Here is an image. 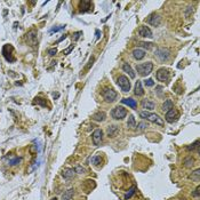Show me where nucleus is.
I'll use <instances>...</instances> for the list:
<instances>
[{
  "label": "nucleus",
  "mask_w": 200,
  "mask_h": 200,
  "mask_svg": "<svg viewBox=\"0 0 200 200\" xmlns=\"http://www.w3.org/2000/svg\"><path fill=\"white\" fill-rule=\"evenodd\" d=\"M139 117L143 118V119H146L149 121H151V123H155L159 126H164V120L158 116V114H155V113H150L148 111H142V112H139Z\"/></svg>",
  "instance_id": "obj_1"
},
{
  "label": "nucleus",
  "mask_w": 200,
  "mask_h": 200,
  "mask_svg": "<svg viewBox=\"0 0 200 200\" xmlns=\"http://www.w3.org/2000/svg\"><path fill=\"white\" fill-rule=\"evenodd\" d=\"M153 70V63L152 62H145V63H141V64L136 65V71L139 72V76L146 77L151 73Z\"/></svg>",
  "instance_id": "obj_2"
},
{
  "label": "nucleus",
  "mask_w": 200,
  "mask_h": 200,
  "mask_svg": "<svg viewBox=\"0 0 200 200\" xmlns=\"http://www.w3.org/2000/svg\"><path fill=\"white\" fill-rule=\"evenodd\" d=\"M14 53V48L12 45H5L3 47V56L5 57L7 62H9V63H13V62L16 61V58L15 56L13 55Z\"/></svg>",
  "instance_id": "obj_3"
},
{
  "label": "nucleus",
  "mask_w": 200,
  "mask_h": 200,
  "mask_svg": "<svg viewBox=\"0 0 200 200\" xmlns=\"http://www.w3.org/2000/svg\"><path fill=\"white\" fill-rule=\"evenodd\" d=\"M117 84L120 87V89L124 92V93H127V92L130 91V81L126 76H119L118 79H117Z\"/></svg>",
  "instance_id": "obj_4"
},
{
  "label": "nucleus",
  "mask_w": 200,
  "mask_h": 200,
  "mask_svg": "<svg viewBox=\"0 0 200 200\" xmlns=\"http://www.w3.org/2000/svg\"><path fill=\"white\" fill-rule=\"evenodd\" d=\"M102 96H103V98L107 101V102L112 103V102H114V101L117 100L118 94H117V92L114 91V89H112V88H104L103 91H102Z\"/></svg>",
  "instance_id": "obj_5"
},
{
  "label": "nucleus",
  "mask_w": 200,
  "mask_h": 200,
  "mask_svg": "<svg viewBox=\"0 0 200 200\" xmlns=\"http://www.w3.org/2000/svg\"><path fill=\"white\" fill-rule=\"evenodd\" d=\"M127 116V110L123 107H116L111 111V117L116 120H123Z\"/></svg>",
  "instance_id": "obj_6"
},
{
  "label": "nucleus",
  "mask_w": 200,
  "mask_h": 200,
  "mask_svg": "<svg viewBox=\"0 0 200 200\" xmlns=\"http://www.w3.org/2000/svg\"><path fill=\"white\" fill-rule=\"evenodd\" d=\"M155 56L158 58L160 62H166V61H168V58L171 56V52H169V49L161 47V48H158L155 50Z\"/></svg>",
  "instance_id": "obj_7"
},
{
  "label": "nucleus",
  "mask_w": 200,
  "mask_h": 200,
  "mask_svg": "<svg viewBox=\"0 0 200 200\" xmlns=\"http://www.w3.org/2000/svg\"><path fill=\"white\" fill-rule=\"evenodd\" d=\"M178 118H180V112H178L176 109H171L168 112H166V116H165V119H166V121L169 124H174L176 123L178 120Z\"/></svg>",
  "instance_id": "obj_8"
},
{
  "label": "nucleus",
  "mask_w": 200,
  "mask_h": 200,
  "mask_svg": "<svg viewBox=\"0 0 200 200\" xmlns=\"http://www.w3.org/2000/svg\"><path fill=\"white\" fill-rule=\"evenodd\" d=\"M155 77H157V79H158L159 81H161V82H168L169 79H171V74H169V71H168L167 69L161 68L157 71Z\"/></svg>",
  "instance_id": "obj_9"
},
{
  "label": "nucleus",
  "mask_w": 200,
  "mask_h": 200,
  "mask_svg": "<svg viewBox=\"0 0 200 200\" xmlns=\"http://www.w3.org/2000/svg\"><path fill=\"white\" fill-rule=\"evenodd\" d=\"M92 139H93L94 145H100L102 139H103V132L102 129H95L92 135Z\"/></svg>",
  "instance_id": "obj_10"
},
{
  "label": "nucleus",
  "mask_w": 200,
  "mask_h": 200,
  "mask_svg": "<svg viewBox=\"0 0 200 200\" xmlns=\"http://www.w3.org/2000/svg\"><path fill=\"white\" fill-rule=\"evenodd\" d=\"M146 22H148L149 24H151L152 26H159L160 23H161V17L159 16L158 14H151V15L148 17Z\"/></svg>",
  "instance_id": "obj_11"
},
{
  "label": "nucleus",
  "mask_w": 200,
  "mask_h": 200,
  "mask_svg": "<svg viewBox=\"0 0 200 200\" xmlns=\"http://www.w3.org/2000/svg\"><path fill=\"white\" fill-rule=\"evenodd\" d=\"M26 41L31 46H36L38 44V38H37V32L36 31H30L26 33Z\"/></svg>",
  "instance_id": "obj_12"
},
{
  "label": "nucleus",
  "mask_w": 200,
  "mask_h": 200,
  "mask_svg": "<svg viewBox=\"0 0 200 200\" xmlns=\"http://www.w3.org/2000/svg\"><path fill=\"white\" fill-rule=\"evenodd\" d=\"M139 36L143 37V38H152V31L150 30V28L146 25L139 26Z\"/></svg>",
  "instance_id": "obj_13"
},
{
  "label": "nucleus",
  "mask_w": 200,
  "mask_h": 200,
  "mask_svg": "<svg viewBox=\"0 0 200 200\" xmlns=\"http://www.w3.org/2000/svg\"><path fill=\"white\" fill-rule=\"evenodd\" d=\"M79 5H80V6H79V8H80V13L89 12V10H92V7H93L92 1H89V0H82V1H80Z\"/></svg>",
  "instance_id": "obj_14"
},
{
  "label": "nucleus",
  "mask_w": 200,
  "mask_h": 200,
  "mask_svg": "<svg viewBox=\"0 0 200 200\" xmlns=\"http://www.w3.org/2000/svg\"><path fill=\"white\" fill-rule=\"evenodd\" d=\"M132 55L136 61H141V60H143V58L145 57L146 53H145V50H143V49H141V48H135L133 50Z\"/></svg>",
  "instance_id": "obj_15"
},
{
  "label": "nucleus",
  "mask_w": 200,
  "mask_h": 200,
  "mask_svg": "<svg viewBox=\"0 0 200 200\" xmlns=\"http://www.w3.org/2000/svg\"><path fill=\"white\" fill-rule=\"evenodd\" d=\"M74 175H76V171H74V169H72V168H64V169L62 171V176H63L65 180H71V178L74 177Z\"/></svg>",
  "instance_id": "obj_16"
},
{
  "label": "nucleus",
  "mask_w": 200,
  "mask_h": 200,
  "mask_svg": "<svg viewBox=\"0 0 200 200\" xmlns=\"http://www.w3.org/2000/svg\"><path fill=\"white\" fill-rule=\"evenodd\" d=\"M134 94H135L136 96H143L144 95V89H143L142 87V82H141V80H137L135 84V89H134Z\"/></svg>",
  "instance_id": "obj_17"
},
{
  "label": "nucleus",
  "mask_w": 200,
  "mask_h": 200,
  "mask_svg": "<svg viewBox=\"0 0 200 200\" xmlns=\"http://www.w3.org/2000/svg\"><path fill=\"white\" fill-rule=\"evenodd\" d=\"M142 108L143 109H145V110H153L155 108V103L153 102V101L151 100H143L142 101Z\"/></svg>",
  "instance_id": "obj_18"
},
{
  "label": "nucleus",
  "mask_w": 200,
  "mask_h": 200,
  "mask_svg": "<svg viewBox=\"0 0 200 200\" xmlns=\"http://www.w3.org/2000/svg\"><path fill=\"white\" fill-rule=\"evenodd\" d=\"M119 132V127L116 126V125H112V126H109L107 129V134L109 137H114V136L118 134Z\"/></svg>",
  "instance_id": "obj_19"
},
{
  "label": "nucleus",
  "mask_w": 200,
  "mask_h": 200,
  "mask_svg": "<svg viewBox=\"0 0 200 200\" xmlns=\"http://www.w3.org/2000/svg\"><path fill=\"white\" fill-rule=\"evenodd\" d=\"M123 70H124L125 72H126V73H128L129 77L133 78V79H134V78L136 77V73L134 72V70H133L132 66H130V65H129L128 63H124V64H123Z\"/></svg>",
  "instance_id": "obj_20"
},
{
  "label": "nucleus",
  "mask_w": 200,
  "mask_h": 200,
  "mask_svg": "<svg viewBox=\"0 0 200 200\" xmlns=\"http://www.w3.org/2000/svg\"><path fill=\"white\" fill-rule=\"evenodd\" d=\"M105 118H107V113L104 112V111H98V112H96L93 116V120H95V121H98V123H101V121H104V120H105Z\"/></svg>",
  "instance_id": "obj_21"
},
{
  "label": "nucleus",
  "mask_w": 200,
  "mask_h": 200,
  "mask_svg": "<svg viewBox=\"0 0 200 200\" xmlns=\"http://www.w3.org/2000/svg\"><path fill=\"white\" fill-rule=\"evenodd\" d=\"M174 108V104H173V101L171 100H166L164 102V104H162L161 107V110L164 111V112H168L171 109H173Z\"/></svg>",
  "instance_id": "obj_22"
},
{
  "label": "nucleus",
  "mask_w": 200,
  "mask_h": 200,
  "mask_svg": "<svg viewBox=\"0 0 200 200\" xmlns=\"http://www.w3.org/2000/svg\"><path fill=\"white\" fill-rule=\"evenodd\" d=\"M121 103L126 104V105L133 108V109L137 108V102H136L135 100H133V98H123V100H121Z\"/></svg>",
  "instance_id": "obj_23"
},
{
  "label": "nucleus",
  "mask_w": 200,
  "mask_h": 200,
  "mask_svg": "<svg viewBox=\"0 0 200 200\" xmlns=\"http://www.w3.org/2000/svg\"><path fill=\"white\" fill-rule=\"evenodd\" d=\"M74 196V189H69L68 191H65L63 196H62V199L63 200H71Z\"/></svg>",
  "instance_id": "obj_24"
},
{
  "label": "nucleus",
  "mask_w": 200,
  "mask_h": 200,
  "mask_svg": "<svg viewBox=\"0 0 200 200\" xmlns=\"http://www.w3.org/2000/svg\"><path fill=\"white\" fill-rule=\"evenodd\" d=\"M21 161H22V158H21V157H10V158L8 159L7 164L9 165V166H16V165H18Z\"/></svg>",
  "instance_id": "obj_25"
},
{
  "label": "nucleus",
  "mask_w": 200,
  "mask_h": 200,
  "mask_svg": "<svg viewBox=\"0 0 200 200\" xmlns=\"http://www.w3.org/2000/svg\"><path fill=\"white\" fill-rule=\"evenodd\" d=\"M127 127H128L129 129H135L136 128V121H135L134 116H129L128 121H127Z\"/></svg>",
  "instance_id": "obj_26"
},
{
  "label": "nucleus",
  "mask_w": 200,
  "mask_h": 200,
  "mask_svg": "<svg viewBox=\"0 0 200 200\" xmlns=\"http://www.w3.org/2000/svg\"><path fill=\"white\" fill-rule=\"evenodd\" d=\"M200 169H196L194 171H192V174L190 175V178L194 182H199L200 181Z\"/></svg>",
  "instance_id": "obj_27"
},
{
  "label": "nucleus",
  "mask_w": 200,
  "mask_h": 200,
  "mask_svg": "<svg viewBox=\"0 0 200 200\" xmlns=\"http://www.w3.org/2000/svg\"><path fill=\"white\" fill-rule=\"evenodd\" d=\"M33 103L38 104V105H41V107H44V108L47 105V103H46V100H45V98H41V97H36V98H34V101H33Z\"/></svg>",
  "instance_id": "obj_28"
},
{
  "label": "nucleus",
  "mask_w": 200,
  "mask_h": 200,
  "mask_svg": "<svg viewBox=\"0 0 200 200\" xmlns=\"http://www.w3.org/2000/svg\"><path fill=\"white\" fill-rule=\"evenodd\" d=\"M135 191H136V187H135V185H133V187H130V189H129V190H128V192H127V193H126V196H125V199L128 200L129 198L132 197L133 194L135 193Z\"/></svg>",
  "instance_id": "obj_29"
},
{
  "label": "nucleus",
  "mask_w": 200,
  "mask_h": 200,
  "mask_svg": "<svg viewBox=\"0 0 200 200\" xmlns=\"http://www.w3.org/2000/svg\"><path fill=\"white\" fill-rule=\"evenodd\" d=\"M198 148H199V141H196V142L193 143V144H191L190 146H187V151H193V150H196V149H197V151H198ZM199 152V151H198Z\"/></svg>",
  "instance_id": "obj_30"
},
{
  "label": "nucleus",
  "mask_w": 200,
  "mask_h": 200,
  "mask_svg": "<svg viewBox=\"0 0 200 200\" xmlns=\"http://www.w3.org/2000/svg\"><path fill=\"white\" fill-rule=\"evenodd\" d=\"M101 161H102L101 155H94L93 158H92V164H93L94 166H97L98 164H101Z\"/></svg>",
  "instance_id": "obj_31"
},
{
  "label": "nucleus",
  "mask_w": 200,
  "mask_h": 200,
  "mask_svg": "<svg viewBox=\"0 0 200 200\" xmlns=\"http://www.w3.org/2000/svg\"><path fill=\"white\" fill-rule=\"evenodd\" d=\"M184 166H185V167H191V166H193V159L191 158V157L187 158L184 160Z\"/></svg>",
  "instance_id": "obj_32"
},
{
  "label": "nucleus",
  "mask_w": 200,
  "mask_h": 200,
  "mask_svg": "<svg viewBox=\"0 0 200 200\" xmlns=\"http://www.w3.org/2000/svg\"><path fill=\"white\" fill-rule=\"evenodd\" d=\"M74 171L78 173V174H85L87 171H86V168L82 167V166H77V167L74 168Z\"/></svg>",
  "instance_id": "obj_33"
},
{
  "label": "nucleus",
  "mask_w": 200,
  "mask_h": 200,
  "mask_svg": "<svg viewBox=\"0 0 200 200\" xmlns=\"http://www.w3.org/2000/svg\"><path fill=\"white\" fill-rule=\"evenodd\" d=\"M65 28V25H58V26H55V28H52L49 32L50 33H54V32H58V31H61Z\"/></svg>",
  "instance_id": "obj_34"
},
{
  "label": "nucleus",
  "mask_w": 200,
  "mask_h": 200,
  "mask_svg": "<svg viewBox=\"0 0 200 200\" xmlns=\"http://www.w3.org/2000/svg\"><path fill=\"white\" fill-rule=\"evenodd\" d=\"M139 46H141V47H144V48L151 49L152 47H153V44H151V42H141Z\"/></svg>",
  "instance_id": "obj_35"
},
{
  "label": "nucleus",
  "mask_w": 200,
  "mask_h": 200,
  "mask_svg": "<svg viewBox=\"0 0 200 200\" xmlns=\"http://www.w3.org/2000/svg\"><path fill=\"white\" fill-rule=\"evenodd\" d=\"M144 85H145L146 87H152L155 85V81L152 80V79H145L144 80Z\"/></svg>",
  "instance_id": "obj_36"
},
{
  "label": "nucleus",
  "mask_w": 200,
  "mask_h": 200,
  "mask_svg": "<svg viewBox=\"0 0 200 200\" xmlns=\"http://www.w3.org/2000/svg\"><path fill=\"white\" fill-rule=\"evenodd\" d=\"M47 53H48L49 56H55V55L57 54V49L56 48H49Z\"/></svg>",
  "instance_id": "obj_37"
},
{
  "label": "nucleus",
  "mask_w": 200,
  "mask_h": 200,
  "mask_svg": "<svg viewBox=\"0 0 200 200\" xmlns=\"http://www.w3.org/2000/svg\"><path fill=\"white\" fill-rule=\"evenodd\" d=\"M191 13H193V7H191V6L187 7V10H185V16L187 17Z\"/></svg>",
  "instance_id": "obj_38"
},
{
  "label": "nucleus",
  "mask_w": 200,
  "mask_h": 200,
  "mask_svg": "<svg viewBox=\"0 0 200 200\" xmlns=\"http://www.w3.org/2000/svg\"><path fill=\"white\" fill-rule=\"evenodd\" d=\"M146 127H148V125H146L145 123H139V127H137V129H139V130H144Z\"/></svg>",
  "instance_id": "obj_39"
},
{
  "label": "nucleus",
  "mask_w": 200,
  "mask_h": 200,
  "mask_svg": "<svg viewBox=\"0 0 200 200\" xmlns=\"http://www.w3.org/2000/svg\"><path fill=\"white\" fill-rule=\"evenodd\" d=\"M199 193H200V187H197V189H196V190L193 191V193H192V197L198 198V197H199Z\"/></svg>",
  "instance_id": "obj_40"
},
{
  "label": "nucleus",
  "mask_w": 200,
  "mask_h": 200,
  "mask_svg": "<svg viewBox=\"0 0 200 200\" xmlns=\"http://www.w3.org/2000/svg\"><path fill=\"white\" fill-rule=\"evenodd\" d=\"M81 34H82V32H81V31H79V32H76V33H74V34H73V40H74V41H77L78 39L80 38Z\"/></svg>",
  "instance_id": "obj_41"
},
{
  "label": "nucleus",
  "mask_w": 200,
  "mask_h": 200,
  "mask_svg": "<svg viewBox=\"0 0 200 200\" xmlns=\"http://www.w3.org/2000/svg\"><path fill=\"white\" fill-rule=\"evenodd\" d=\"M162 89H164V88H162L161 86H158V87H157V94H158V96H162Z\"/></svg>",
  "instance_id": "obj_42"
},
{
  "label": "nucleus",
  "mask_w": 200,
  "mask_h": 200,
  "mask_svg": "<svg viewBox=\"0 0 200 200\" xmlns=\"http://www.w3.org/2000/svg\"><path fill=\"white\" fill-rule=\"evenodd\" d=\"M73 46H74V45H71V46H70V47H69V48H66V49H65V50H63V54H65V55L69 54V53L71 52V49L73 48Z\"/></svg>",
  "instance_id": "obj_43"
},
{
  "label": "nucleus",
  "mask_w": 200,
  "mask_h": 200,
  "mask_svg": "<svg viewBox=\"0 0 200 200\" xmlns=\"http://www.w3.org/2000/svg\"><path fill=\"white\" fill-rule=\"evenodd\" d=\"M101 37V32H100V30H96V40H98Z\"/></svg>",
  "instance_id": "obj_44"
},
{
  "label": "nucleus",
  "mask_w": 200,
  "mask_h": 200,
  "mask_svg": "<svg viewBox=\"0 0 200 200\" xmlns=\"http://www.w3.org/2000/svg\"><path fill=\"white\" fill-rule=\"evenodd\" d=\"M65 38H66V36H65V34H64V36H63V37H61V38L58 39V40H57V42H61L62 40H64Z\"/></svg>",
  "instance_id": "obj_45"
},
{
  "label": "nucleus",
  "mask_w": 200,
  "mask_h": 200,
  "mask_svg": "<svg viewBox=\"0 0 200 200\" xmlns=\"http://www.w3.org/2000/svg\"><path fill=\"white\" fill-rule=\"evenodd\" d=\"M53 96H54V97H58V96H60V95H58V94H53Z\"/></svg>",
  "instance_id": "obj_46"
},
{
  "label": "nucleus",
  "mask_w": 200,
  "mask_h": 200,
  "mask_svg": "<svg viewBox=\"0 0 200 200\" xmlns=\"http://www.w3.org/2000/svg\"><path fill=\"white\" fill-rule=\"evenodd\" d=\"M52 200H58V199H57V198H53Z\"/></svg>",
  "instance_id": "obj_47"
}]
</instances>
